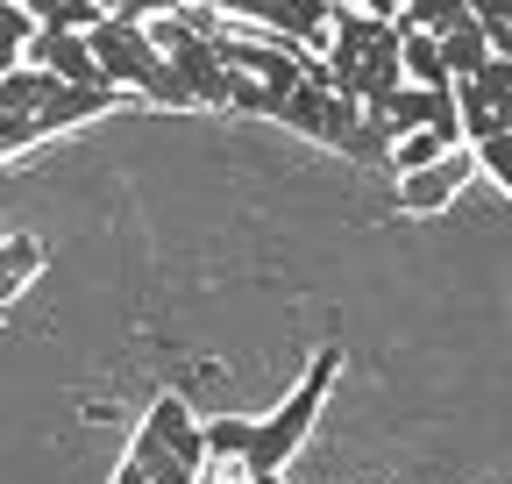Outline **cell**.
I'll list each match as a JSON object with an SVG mask.
<instances>
[{
    "label": "cell",
    "mask_w": 512,
    "mask_h": 484,
    "mask_svg": "<svg viewBox=\"0 0 512 484\" xmlns=\"http://www.w3.org/2000/svg\"><path fill=\"white\" fill-rule=\"evenodd\" d=\"M121 100V86H72L43 65H8L0 72V157H22L29 143L79 129V121L107 114Z\"/></svg>",
    "instance_id": "cell-1"
},
{
    "label": "cell",
    "mask_w": 512,
    "mask_h": 484,
    "mask_svg": "<svg viewBox=\"0 0 512 484\" xmlns=\"http://www.w3.org/2000/svg\"><path fill=\"white\" fill-rule=\"evenodd\" d=\"M278 121L313 136V143H328V150H342V157H356V164H384V150H392V129L363 100H349L328 79V65H313L292 93H278Z\"/></svg>",
    "instance_id": "cell-2"
},
{
    "label": "cell",
    "mask_w": 512,
    "mask_h": 484,
    "mask_svg": "<svg viewBox=\"0 0 512 484\" xmlns=\"http://www.w3.org/2000/svg\"><path fill=\"white\" fill-rule=\"evenodd\" d=\"M328 79L349 93V100H363L370 114L392 100V86L406 79L399 72V22L392 15H363V8H335V29H328Z\"/></svg>",
    "instance_id": "cell-3"
},
{
    "label": "cell",
    "mask_w": 512,
    "mask_h": 484,
    "mask_svg": "<svg viewBox=\"0 0 512 484\" xmlns=\"http://www.w3.org/2000/svg\"><path fill=\"white\" fill-rule=\"evenodd\" d=\"M335 378H342V349L328 342V349H313V363H306V378L285 392V406H271L264 420L249 428V449H242V470H285L299 449H306V435H313V420H320V406H328V392H335Z\"/></svg>",
    "instance_id": "cell-4"
},
{
    "label": "cell",
    "mask_w": 512,
    "mask_h": 484,
    "mask_svg": "<svg viewBox=\"0 0 512 484\" xmlns=\"http://www.w3.org/2000/svg\"><path fill=\"white\" fill-rule=\"evenodd\" d=\"M128 463H136L150 484H192L207 470V435H200V413H192L178 392H157L136 442H128Z\"/></svg>",
    "instance_id": "cell-5"
},
{
    "label": "cell",
    "mask_w": 512,
    "mask_h": 484,
    "mask_svg": "<svg viewBox=\"0 0 512 484\" xmlns=\"http://www.w3.org/2000/svg\"><path fill=\"white\" fill-rule=\"evenodd\" d=\"M86 43H93V65H100V79H107V86H121V93H150V79L164 72V50H157L150 22L100 15V22L86 29Z\"/></svg>",
    "instance_id": "cell-6"
},
{
    "label": "cell",
    "mask_w": 512,
    "mask_h": 484,
    "mask_svg": "<svg viewBox=\"0 0 512 484\" xmlns=\"http://www.w3.org/2000/svg\"><path fill=\"white\" fill-rule=\"evenodd\" d=\"M470 171H477L470 143L441 150V157L420 164V171H399V207H406V214H441V207H456V193L470 186Z\"/></svg>",
    "instance_id": "cell-7"
},
{
    "label": "cell",
    "mask_w": 512,
    "mask_h": 484,
    "mask_svg": "<svg viewBox=\"0 0 512 484\" xmlns=\"http://www.w3.org/2000/svg\"><path fill=\"white\" fill-rule=\"evenodd\" d=\"M22 65H43V72H57V79H72V86H107L100 65H93L86 29H50V22H36V36H29V50H22Z\"/></svg>",
    "instance_id": "cell-8"
},
{
    "label": "cell",
    "mask_w": 512,
    "mask_h": 484,
    "mask_svg": "<svg viewBox=\"0 0 512 484\" xmlns=\"http://www.w3.org/2000/svg\"><path fill=\"white\" fill-rule=\"evenodd\" d=\"M434 50H441V72H448V79H470L484 57H491V29L463 8L456 22H441V29H434Z\"/></svg>",
    "instance_id": "cell-9"
},
{
    "label": "cell",
    "mask_w": 512,
    "mask_h": 484,
    "mask_svg": "<svg viewBox=\"0 0 512 484\" xmlns=\"http://www.w3.org/2000/svg\"><path fill=\"white\" fill-rule=\"evenodd\" d=\"M36 271H43V242L36 235H0V307L22 299Z\"/></svg>",
    "instance_id": "cell-10"
},
{
    "label": "cell",
    "mask_w": 512,
    "mask_h": 484,
    "mask_svg": "<svg viewBox=\"0 0 512 484\" xmlns=\"http://www.w3.org/2000/svg\"><path fill=\"white\" fill-rule=\"evenodd\" d=\"M399 72H406L413 86H448V72H441V50H434V29L399 22Z\"/></svg>",
    "instance_id": "cell-11"
},
{
    "label": "cell",
    "mask_w": 512,
    "mask_h": 484,
    "mask_svg": "<svg viewBox=\"0 0 512 484\" xmlns=\"http://www.w3.org/2000/svg\"><path fill=\"white\" fill-rule=\"evenodd\" d=\"M249 428H256V413H214V420H200V435H207V463H235V470H242Z\"/></svg>",
    "instance_id": "cell-12"
},
{
    "label": "cell",
    "mask_w": 512,
    "mask_h": 484,
    "mask_svg": "<svg viewBox=\"0 0 512 484\" xmlns=\"http://www.w3.org/2000/svg\"><path fill=\"white\" fill-rule=\"evenodd\" d=\"M441 150H456L441 129H399V136H392V150H384V164H392V171H420V164H434Z\"/></svg>",
    "instance_id": "cell-13"
},
{
    "label": "cell",
    "mask_w": 512,
    "mask_h": 484,
    "mask_svg": "<svg viewBox=\"0 0 512 484\" xmlns=\"http://www.w3.org/2000/svg\"><path fill=\"white\" fill-rule=\"evenodd\" d=\"M29 36H36V15L22 8V0H0V72H8V65H22Z\"/></svg>",
    "instance_id": "cell-14"
},
{
    "label": "cell",
    "mask_w": 512,
    "mask_h": 484,
    "mask_svg": "<svg viewBox=\"0 0 512 484\" xmlns=\"http://www.w3.org/2000/svg\"><path fill=\"white\" fill-rule=\"evenodd\" d=\"M470 157H477V171H484V178H498V186L512 193V129L477 136V143H470Z\"/></svg>",
    "instance_id": "cell-15"
},
{
    "label": "cell",
    "mask_w": 512,
    "mask_h": 484,
    "mask_svg": "<svg viewBox=\"0 0 512 484\" xmlns=\"http://www.w3.org/2000/svg\"><path fill=\"white\" fill-rule=\"evenodd\" d=\"M470 8V0H399V22H413V29H441V22H456Z\"/></svg>",
    "instance_id": "cell-16"
},
{
    "label": "cell",
    "mask_w": 512,
    "mask_h": 484,
    "mask_svg": "<svg viewBox=\"0 0 512 484\" xmlns=\"http://www.w3.org/2000/svg\"><path fill=\"white\" fill-rule=\"evenodd\" d=\"M171 8H178V0H100V15H121V22H157Z\"/></svg>",
    "instance_id": "cell-17"
},
{
    "label": "cell",
    "mask_w": 512,
    "mask_h": 484,
    "mask_svg": "<svg viewBox=\"0 0 512 484\" xmlns=\"http://www.w3.org/2000/svg\"><path fill=\"white\" fill-rule=\"evenodd\" d=\"M93 22H100V0H64L50 15V29H93Z\"/></svg>",
    "instance_id": "cell-18"
},
{
    "label": "cell",
    "mask_w": 512,
    "mask_h": 484,
    "mask_svg": "<svg viewBox=\"0 0 512 484\" xmlns=\"http://www.w3.org/2000/svg\"><path fill=\"white\" fill-rule=\"evenodd\" d=\"M470 15H477L484 29H498V22H512V0H470Z\"/></svg>",
    "instance_id": "cell-19"
},
{
    "label": "cell",
    "mask_w": 512,
    "mask_h": 484,
    "mask_svg": "<svg viewBox=\"0 0 512 484\" xmlns=\"http://www.w3.org/2000/svg\"><path fill=\"white\" fill-rule=\"evenodd\" d=\"M349 8H363V15H392V22H399V0H349Z\"/></svg>",
    "instance_id": "cell-20"
},
{
    "label": "cell",
    "mask_w": 512,
    "mask_h": 484,
    "mask_svg": "<svg viewBox=\"0 0 512 484\" xmlns=\"http://www.w3.org/2000/svg\"><path fill=\"white\" fill-rule=\"evenodd\" d=\"M242 484H292L285 470H242Z\"/></svg>",
    "instance_id": "cell-21"
},
{
    "label": "cell",
    "mask_w": 512,
    "mask_h": 484,
    "mask_svg": "<svg viewBox=\"0 0 512 484\" xmlns=\"http://www.w3.org/2000/svg\"><path fill=\"white\" fill-rule=\"evenodd\" d=\"M491 50H498V57H512V22H498V29H491Z\"/></svg>",
    "instance_id": "cell-22"
},
{
    "label": "cell",
    "mask_w": 512,
    "mask_h": 484,
    "mask_svg": "<svg viewBox=\"0 0 512 484\" xmlns=\"http://www.w3.org/2000/svg\"><path fill=\"white\" fill-rule=\"evenodd\" d=\"M22 8H29V15H36V22H50V15H57V8H64V0H22Z\"/></svg>",
    "instance_id": "cell-23"
},
{
    "label": "cell",
    "mask_w": 512,
    "mask_h": 484,
    "mask_svg": "<svg viewBox=\"0 0 512 484\" xmlns=\"http://www.w3.org/2000/svg\"><path fill=\"white\" fill-rule=\"evenodd\" d=\"M114 484H150V477H143L136 463H114Z\"/></svg>",
    "instance_id": "cell-24"
},
{
    "label": "cell",
    "mask_w": 512,
    "mask_h": 484,
    "mask_svg": "<svg viewBox=\"0 0 512 484\" xmlns=\"http://www.w3.org/2000/svg\"><path fill=\"white\" fill-rule=\"evenodd\" d=\"M192 484H242V470L228 463V477H214V470H200V477H192Z\"/></svg>",
    "instance_id": "cell-25"
}]
</instances>
